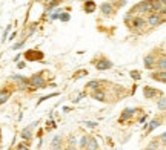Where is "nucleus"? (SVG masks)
Masks as SVG:
<instances>
[{"label":"nucleus","mask_w":166,"mask_h":150,"mask_svg":"<svg viewBox=\"0 0 166 150\" xmlns=\"http://www.w3.org/2000/svg\"><path fill=\"white\" fill-rule=\"evenodd\" d=\"M8 96H9V92H8V90H0V104H3L5 101L8 100Z\"/></svg>","instance_id":"6e6552de"},{"label":"nucleus","mask_w":166,"mask_h":150,"mask_svg":"<svg viewBox=\"0 0 166 150\" xmlns=\"http://www.w3.org/2000/svg\"><path fill=\"white\" fill-rule=\"evenodd\" d=\"M60 142H62V138L60 136H54V139H52V142H51V146L54 150L58 149V146H60Z\"/></svg>","instance_id":"1a4fd4ad"},{"label":"nucleus","mask_w":166,"mask_h":150,"mask_svg":"<svg viewBox=\"0 0 166 150\" xmlns=\"http://www.w3.org/2000/svg\"><path fill=\"white\" fill-rule=\"evenodd\" d=\"M158 66H160V69H162V72H165V67H166V61H165V58H162V60H160Z\"/></svg>","instance_id":"a211bd4d"},{"label":"nucleus","mask_w":166,"mask_h":150,"mask_svg":"<svg viewBox=\"0 0 166 150\" xmlns=\"http://www.w3.org/2000/svg\"><path fill=\"white\" fill-rule=\"evenodd\" d=\"M162 21H163V20H162V17H160L158 14H151V15L148 17V25H149V26H158Z\"/></svg>","instance_id":"f257e3e1"},{"label":"nucleus","mask_w":166,"mask_h":150,"mask_svg":"<svg viewBox=\"0 0 166 150\" xmlns=\"http://www.w3.org/2000/svg\"><path fill=\"white\" fill-rule=\"evenodd\" d=\"M100 9H101V12H103L105 15H109V14L112 12V6H111L109 3H103V5L100 6Z\"/></svg>","instance_id":"39448f33"},{"label":"nucleus","mask_w":166,"mask_h":150,"mask_svg":"<svg viewBox=\"0 0 166 150\" xmlns=\"http://www.w3.org/2000/svg\"><path fill=\"white\" fill-rule=\"evenodd\" d=\"M86 126H89V127H95L97 126V122H92V121H88V122H85Z\"/></svg>","instance_id":"412c9836"},{"label":"nucleus","mask_w":166,"mask_h":150,"mask_svg":"<svg viewBox=\"0 0 166 150\" xmlns=\"http://www.w3.org/2000/svg\"><path fill=\"white\" fill-rule=\"evenodd\" d=\"M86 149H88V150H97V141H95L94 138L88 139V142H86Z\"/></svg>","instance_id":"423d86ee"},{"label":"nucleus","mask_w":166,"mask_h":150,"mask_svg":"<svg viewBox=\"0 0 166 150\" xmlns=\"http://www.w3.org/2000/svg\"><path fill=\"white\" fill-rule=\"evenodd\" d=\"M165 107H166V100L162 96V98H160V101H158V109H160V110H165Z\"/></svg>","instance_id":"2eb2a0df"},{"label":"nucleus","mask_w":166,"mask_h":150,"mask_svg":"<svg viewBox=\"0 0 166 150\" xmlns=\"http://www.w3.org/2000/svg\"><path fill=\"white\" fill-rule=\"evenodd\" d=\"M155 147H157V142H152L151 146H149V147L146 149V150H155Z\"/></svg>","instance_id":"4be33fe9"},{"label":"nucleus","mask_w":166,"mask_h":150,"mask_svg":"<svg viewBox=\"0 0 166 150\" xmlns=\"http://www.w3.org/2000/svg\"><path fill=\"white\" fill-rule=\"evenodd\" d=\"M111 66H112V63L108 61V60H101V61L97 63V69H99V71H105V69H109Z\"/></svg>","instance_id":"20e7f679"},{"label":"nucleus","mask_w":166,"mask_h":150,"mask_svg":"<svg viewBox=\"0 0 166 150\" xmlns=\"http://www.w3.org/2000/svg\"><path fill=\"white\" fill-rule=\"evenodd\" d=\"M22 136H23L25 139H29V138H31V127H26V129H23Z\"/></svg>","instance_id":"ddd939ff"},{"label":"nucleus","mask_w":166,"mask_h":150,"mask_svg":"<svg viewBox=\"0 0 166 150\" xmlns=\"http://www.w3.org/2000/svg\"><path fill=\"white\" fill-rule=\"evenodd\" d=\"M88 87H91V89H97V87H99V81H89V83H88Z\"/></svg>","instance_id":"f3484780"},{"label":"nucleus","mask_w":166,"mask_h":150,"mask_svg":"<svg viewBox=\"0 0 166 150\" xmlns=\"http://www.w3.org/2000/svg\"><path fill=\"white\" fill-rule=\"evenodd\" d=\"M134 28H142V26L146 25V21H144V19L142 17H132V23H131Z\"/></svg>","instance_id":"7ed1b4c3"},{"label":"nucleus","mask_w":166,"mask_h":150,"mask_svg":"<svg viewBox=\"0 0 166 150\" xmlns=\"http://www.w3.org/2000/svg\"><path fill=\"white\" fill-rule=\"evenodd\" d=\"M86 142H88V138H86V136H83V138H82V141H80V146L85 147V146H86Z\"/></svg>","instance_id":"aec40b11"},{"label":"nucleus","mask_w":166,"mask_h":150,"mask_svg":"<svg viewBox=\"0 0 166 150\" xmlns=\"http://www.w3.org/2000/svg\"><path fill=\"white\" fill-rule=\"evenodd\" d=\"M131 75H132V78H138V74L137 72H132Z\"/></svg>","instance_id":"393cba45"},{"label":"nucleus","mask_w":166,"mask_h":150,"mask_svg":"<svg viewBox=\"0 0 166 150\" xmlns=\"http://www.w3.org/2000/svg\"><path fill=\"white\" fill-rule=\"evenodd\" d=\"M152 64H154V57H152V55H148L146 58H144V66H146V67H151Z\"/></svg>","instance_id":"9b49d317"},{"label":"nucleus","mask_w":166,"mask_h":150,"mask_svg":"<svg viewBox=\"0 0 166 150\" xmlns=\"http://www.w3.org/2000/svg\"><path fill=\"white\" fill-rule=\"evenodd\" d=\"M155 94H157V90H154V89H151V87H146V89H144V96H146V98H152Z\"/></svg>","instance_id":"9d476101"},{"label":"nucleus","mask_w":166,"mask_h":150,"mask_svg":"<svg viewBox=\"0 0 166 150\" xmlns=\"http://www.w3.org/2000/svg\"><path fill=\"white\" fill-rule=\"evenodd\" d=\"M160 126V121L158 120H152V122L149 124V129H148V132H151V130H154V129H157Z\"/></svg>","instance_id":"f8f14e48"},{"label":"nucleus","mask_w":166,"mask_h":150,"mask_svg":"<svg viewBox=\"0 0 166 150\" xmlns=\"http://www.w3.org/2000/svg\"><path fill=\"white\" fill-rule=\"evenodd\" d=\"M29 83H31V84H33V86H34V87H42V86H43V84H45V80H43V78H42V77H40V75H34V77H33V78H31V80H29Z\"/></svg>","instance_id":"f03ea898"},{"label":"nucleus","mask_w":166,"mask_h":150,"mask_svg":"<svg viewBox=\"0 0 166 150\" xmlns=\"http://www.w3.org/2000/svg\"><path fill=\"white\" fill-rule=\"evenodd\" d=\"M19 150H28V147L23 146V144H20V146H19Z\"/></svg>","instance_id":"5701e85b"},{"label":"nucleus","mask_w":166,"mask_h":150,"mask_svg":"<svg viewBox=\"0 0 166 150\" xmlns=\"http://www.w3.org/2000/svg\"><path fill=\"white\" fill-rule=\"evenodd\" d=\"M132 114H134V109H126V110H125V114L120 116V121H126L129 116H132Z\"/></svg>","instance_id":"0eeeda50"},{"label":"nucleus","mask_w":166,"mask_h":150,"mask_svg":"<svg viewBox=\"0 0 166 150\" xmlns=\"http://www.w3.org/2000/svg\"><path fill=\"white\" fill-rule=\"evenodd\" d=\"M66 150H77V149H74V147H69V149H66Z\"/></svg>","instance_id":"a878e982"},{"label":"nucleus","mask_w":166,"mask_h":150,"mask_svg":"<svg viewBox=\"0 0 166 150\" xmlns=\"http://www.w3.org/2000/svg\"><path fill=\"white\" fill-rule=\"evenodd\" d=\"M94 98L99 100V101H103V100H105V94L101 92V90H97V92L94 94Z\"/></svg>","instance_id":"4468645a"},{"label":"nucleus","mask_w":166,"mask_h":150,"mask_svg":"<svg viewBox=\"0 0 166 150\" xmlns=\"http://www.w3.org/2000/svg\"><path fill=\"white\" fill-rule=\"evenodd\" d=\"M154 78H158V75H157V74H154ZM160 81H165V72L160 74Z\"/></svg>","instance_id":"6ab92c4d"},{"label":"nucleus","mask_w":166,"mask_h":150,"mask_svg":"<svg viewBox=\"0 0 166 150\" xmlns=\"http://www.w3.org/2000/svg\"><path fill=\"white\" fill-rule=\"evenodd\" d=\"M68 19H69V15H66V14H65V15H62V20H63V21H66Z\"/></svg>","instance_id":"b1692460"},{"label":"nucleus","mask_w":166,"mask_h":150,"mask_svg":"<svg viewBox=\"0 0 166 150\" xmlns=\"http://www.w3.org/2000/svg\"><path fill=\"white\" fill-rule=\"evenodd\" d=\"M86 12H92V9H94V3L92 2H88V5H86Z\"/></svg>","instance_id":"dca6fc26"}]
</instances>
